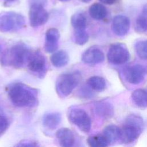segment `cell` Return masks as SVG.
I'll list each match as a JSON object with an SVG mask.
<instances>
[{
    "mask_svg": "<svg viewBox=\"0 0 147 147\" xmlns=\"http://www.w3.org/2000/svg\"><path fill=\"white\" fill-rule=\"evenodd\" d=\"M11 103L18 107H33L38 104V90L26 84L17 82L7 87Z\"/></svg>",
    "mask_w": 147,
    "mask_h": 147,
    "instance_id": "cell-1",
    "label": "cell"
},
{
    "mask_svg": "<svg viewBox=\"0 0 147 147\" xmlns=\"http://www.w3.org/2000/svg\"><path fill=\"white\" fill-rule=\"evenodd\" d=\"M31 51L23 44H17L7 48L2 55V65L12 67L16 69L23 68L27 64Z\"/></svg>",
    "mask_w": 147,
    "mask_h": 147,
    "instance_id": "cell-2",
    "label": "cell"
},
{
    "mask_svg": "<svg viewBox=\"0 0 147 147\" xmlns=\"http://www.w3.org/2000/svg\"><path fill=\"white\" fill-rule=\"evenodd\" d=\"M144 128L142 118L137 115H130L126 119L120 128V141L123 144H131L136 141Z\"/></svg>",
    "mask_w": 147,
    "mask_h": 147,
    "instance_id": "cell-3",
    "label": "cell"
},
{
    "mask_svg": "<svg viewBox=\"0 0 147 147\" xmlns=\"http://www.w3.org/2000/svg\"><path fill=\"white\" fill-rule=\"evenodd\" d=\"M80 80V75L77 72L63 74L57 79L56 91L61 98L67 97L70 95Z\"/></svg>",
    "mask_w": 147,
    "mask_h": 147,
    "instance_id": "cell-4",
    "label": "cell"
},
{
    "mask_svg": "<svg viewBox=\"0 0 147 147\" xmlns=\"http://www.w3.org/2000/svg\"><path fill=\"white\" fill-rule=\"evenodd\" d=\"M24 16L14 11L0 13V32H12L20 30L25 25Z\"/></svg>",
    "mask_w": 147,
    "mask_h": 147,
    "instance_id": "cell-5",
    "label": "cell"
},
{
    "mask_svg": "<svg viewBox=\"0 0 147 147\" xmlns=\"http://www.w3.org/2000/svg\"><path fill=\"white\" fill-rule=\"evenodd\" d=\"M26 64L32 74L40 79L44 78L47 72V61L40 50L31 51Z\"/></svg>",
    "mask_w": 147,
    "mask_h": 147,
    "instance_id": "cell-6",
    "label": "cell"
},
{
    "mask_svg": "<svg viewBox=\"0 0 147 147\" xmlns=\"http://www.w3.org/2000/svg\"><path fill=\"white\" fill-rule=\"evenodd\" d=\"M68 121L77 126L82 132L87 133L91 127L90 117L84 110L78 107H71L67 112Z\"/></svg>",
    "mask_w": 147,
    "mask_h": 147,
    "instance_id": "cell-7",
    "label": "cell"
},
{
    "mask_svg": "<svg viewBox=\"0 0 147 147\" xmlns=\"http://www.w3.org/2000/svg\"><path fill=\"white\" fill-rule=\"evenodd\" d=\"M107 57L110 63L119 65L127 62L129 59L130 55L127 48L124 44L115 43L109 47Z\"/></svg>",
    "mask_w": 147,
    "mask_h": 147,
    "instance_id": "cell-8",
    "label": "cell"
},
{
    "mask_svg": "<svg viewBox=\"0 0 147 147\" xmlns=\"http://www.w3.org/2000/svg\"><path fill=\"white\" fill-rule=\"evenodd\" d=\"M44 7V6L40 5H30L29 19L31 26L33 28L38 27L47 22L49 14Z\"/></svg>",
    "mask_w": 147,
    "mask_h": 147,
    "instance_id": "cell-9",
    "label": "cell"
},
{
    "mask_svg": "<svg viewBox=\"0 0 147 147\" xmlns=\"http://www.w3.org/2000/svg\"><path fill=\"white\" fill-rule=\"evenodd\" d=\"M146 74L145 67L140 64H134L126 67L123 70L126 80L132 84H138L144 79Z\"/></svg>",
    "mask_w": 147,
    "mask_h": 147,
    "instance_id": "cell-10",
    "label": "cell"
},
{
    "mask_svg": "<svg viewBox=\"0 0 147 147\" xmlns=\"http://www.w3.org/2000/svg\"><path fill=\"white\" fill-rule=\"evenodd\" d=\"M105 55L99 48L92 46L86 49L82 55V60L87 64H96L103 62Z\"/></svg>",
    "mask_w": 147,
    "mask_h": 147,
    "instance_id": "cell-11",
    "label": "cell"
},
{
    "mask_svg": "<svg viewBox=\"0 0 147 147\" xmlns=\"http://www.w3.org/2000/svg\"><path fill=\"white\" fill-rule=\"evenodd\" d=\"M130 26L129 18L124 15L115 16L112 22V30L118 36H124L129 32Z\"/></svg>",
    "mask_w": 147,
    "mask_h": 147,
    "instance_id": "cell-12",
    "label": "cell"
},
{
    "mask_svg": "<svg viewBox=\"0 0 147 147\" xmlns=\"http://www.w3.org/2000/svg\"><path fill=\"white\" fill-rule=\"evenodd\" d=\"M60 33L56 28L48 29L45 33L44 50L47 53H53L58 48Z\"/></svg>",
    "mask_w": 147,
    "mask_h": 147,
    "instance_id": "cell-13",
    "label": "cell"
},
{
    "mask_svg": "<svg viewBox=\"0 0 147 147\" xmlns=\"http://www.w3.org/2000/svg\"><path fill=\"white\" fill-rule=\"evenodd\" d=\"M56 137L60 146L69 147L74 145L75 139L73 132L68 128L63 127L56 132Z\"/></svg>",
    "mask_w": 147,
    "mask_h": 147,
    "instance_id": "cell-14",
    "label": "cell"
},
{
    "mask_svg": "<svg viewBox=\"0 0 147 147\" xmlns=\"http://www.w3.org/2000/svg\"><path fill=\"white\" fill-rule=\"evenodd\" d=\"M61 116L59 113L50 112L45 114L42 118L43 125L49 130L55 129L60 123Z\"/></svg>",
    "mask_w": 147,
    "mask_h": 147,
    "instance_id": "cell-15",
    "label": "cell"
},
{
    "mask_svg": "<svg viewBox=\"0 0 147 147\" xmlns=\"http://www.w3.org/2000/svg\"><path fill=\"white\" fill-rule=\"evenodd\" d=\"M96 114L104 119L111 118L114 114L113 105L108 102H100L95 105Z\"/></svg>",
    "mask_w": 147,
    "mask_h": 147,
    "instance_id": "cell-16",
    "label": "cell"
},
{
    "mask_svg": "<svg viewBox=\"0 0 147 147\" xmlns=\"http://www.w3.org/2000/svg\"><path fill=\"white\" fill-rule=\"evenodd\" d=\"M103 134L107 139L109 145L120 141V128L116 125H110L105 127Z\"/></svg>",
    "mask_w": 147,
    "mask_h": 147,
    "instance_id": "cell-17",
    "label": "cell"
},
{
    "mask_svg": "<svg viewBox=\"0 0 147 147\" xmlns=\"http://www.w3.org/2000/svg\"><path fill=\"white\" fill-rule=\"evenodd\" d=\"M51 61L53 66L60 68L67 65L69 61L68 53L63 50L55 51L50 57Z\"/></svg>",
    "mask_w": 147,
    "mask_h": 147,
    "instance_id": "cell-18",
    "label": "cell"
},
{
    "mask_svg": "<svg viewBox=\"0 0 147 147\" xmlns=\"http://www.w3.org/2000/svg\"><path fill=\"white\" fill-rule=\"evenodd\" d=\"M88 11L90 16L96 20H103L107 14L106 8L99 3H95L91 5Z\"/></svg>",
    "mask_w": 147,
    "mask_h": 147,
    "instance_id": "cell-19",
    "label": "cell"
},
{
    "mask_svg": "<svg viewBox=\"0 0 147 147\" xmlns=\"http://www.w3.org/2000/svg\"><path fill=\"white\" fill-rule=\"evenodd\" d=\"M131 99L137 107L140 108L147 107V91L143 89H137L131 94Z\"/></svg>",
    "mask_w": 147,
    "mask_h": 147,
    "instance_id": "cell-20",
    "label": "cell"
},
{
    "mask_svg": "<svg viewBox=\"0 0 147 147\" xmlns=\"http://www.w3.org/2000/svg\"><path fill=\"white\" fill-rule=\"evenodd\" d=\"M135 29L141 33L147 32V3L143 6L141 13L136 19Z\"/></svg>",
    "mask_w": 147,
    "mask_h": 147,
    "instance_id": "cell-21",
    "label": "cell"
},
{
    "mask_svg": "<svg viewBox=\"0 0 147 147\" xmlns=\"http://www.w3.org/2000/svg\"><path fill=\"white\" fill-rule=\"evenodd\" d=\"M71 23L74 30H84L87 26V18L82 13L74 14L71 18Z\"/></svg>",
    "mask_w": 147,
    "mask_h": 147,
    "instance_id": "cell-22",
    "label": "cell"
},
{
    "mask_svg": "<svg viewBox=\"0 0 147 147\" xmlns=\"http://www.w3.org/2000/svg\"><path fill=\"white\" fill-rule=\"evenodd\" d=\"M88 86L94 91H102L106 88V81L102 77L99 76H91L87 81Z\"/></svg>",
    "mask_w": 147,
    "mask_h": 147,
    "instance_id": "cell-23",
    "label": "cell"
},
{
    "mask_svg": "<svg viewBox=\"0 0 147 147\" xmlns=\"http://www.w3.org/2000/svg\"><path fill=\"white\" fill-rule=\"evenodd\" d=\"M87 142L91 147H105L109 145L107 139L103 134L89 137L87 140Z\"/></svg>",
    "mask_w": 147,
    "mask_h": 147,
    "instance_id": "cell-24",
    "label": "cell"
},
{
    "mask_svg": "<svg viewBox=\"0 0 147 147\" xmlns=\"http://www.w3.org/2000/svg\"><path fill=\"white\" fill-rule=\"evenodd\" d=\"M134 48L137 56L142 60H147V40H139L135 44Z\"/></svg>",
    "mask_w": 147,
    "mask_h": 147,
    "instance_id": "cell-25",
    "label": "cell"
},
{
    "mask_svg": "<svg viewBox=\"0 0 147 147\" xmlns=\"http://www.w3.org/2000/svg\"><path fill=\"white\" fill-rule=\"evenodd\" d=\"M74 41L76 44L82 45L88 41L89 36L86 29L74 30Z\"/></svg>",
    "mask_w": 147,
    "mask_h": 147,
    "instance_id": "cell-26",
    "label": "cell"
},
{
    "mask_svg": "<svg viewBox=\"0 0 147 147\" xmlns=\"http://www.w3.org/2000/svg\"><path fill=\"white\" fill-rule=\"evenodd\" d=\"M9 126L8 119L3 115H0V137H1L7 130Z\"/></svg>",
    "mask_w": 147,
    "mask_h": 147,
    "instance_id": "cell-27",
    "label": "cell"
},
{
    "mask_svg": "<svg viewBox=\"0 0 147 147\" xmlns=\"http://www.w3.org/2000/svg\"><path fill=\"white\" fill-rule=\"evenodd\" d=\"M17 146H37L38 145L36 142L29 141V140H24L20 141L17 145Z\"/></svg>",
    "mask_w": 147,
    "mask_h": 147,
    "instance_id": "cell-28",
    "label": "cell"
},
{
    "mask_svg": "<svg viewBox=\"0 0 147 147\" xmlns=\"http://www.w3.org/2000/svg\"><path fill=\"white\" fill-rule=\"evenodd\" d=\"M48 0H29V5H40L45 6L47 3Z\"/></svg>",
    "mask_w": 147,
    "mask_h": 147,
    "instance_id": "cell-29",
    "label": "cell"
},
{
    "mask_svg": "<svg viewBox=\"0 0 147 147\" xmlns=\"http://www.w3.org/2000/svg\"><path fill=\"white\" fill-rule=\"evenodd\" d=\"M100 2L106 5H113L115 3L117 0H99Z\"/></svg>",
    "mask_w": 147,
    "mask_h": 147,
    "instance_id": "cell-30",
    "label": "cell"
},
{
    "mask_svg": "<svg viewBox=\"0 0 147 147\" xmlns=\"http://www.w3.org/2000/svg\"><path fill=\"white\" fill-rule=\"evenodd\" d=\"M4 2L6 3H11V2H14L16 0H3Z\"/></svg>",
    "mask_w": 147,
    "mask_h": 147,
    "instance_id": "cell-31",
    "label": "cell"
},
{
    "mask_svg": "<svg viewBox=\"0 0 147 147\" xmlns=\"http://www.w3.org/2000/svg\"><path fill=\"white\" fill-rule=\"evenodd\" d=\"M79 1L82 2H83V3H89L92 0H79Z\"/></svg>",
    "mask_w": 147,
    "mask_h": 147,
    "instance_id": "cell-32",
    "label": "cell"
},
{
    "mask_svg": "<svg viewBox=\"0 0 147 147\" xmlns=\"http://www.w3.org/2000/svg\"><path fill=\"white\" fill-rule=\"evenodd\" d=\"M59 1H61V2H66V1H69V0H59Z\"/></svg>",
    "mask_w": 147,
    "mask_h": 147,
    "instance_id": "cell-33",
    "label": "cell"
},
{
    "mask_svg": "<svg viewBox=\"0 0 147 147\" xmlns=\"http://www.w3.org/2000/svg\"><path fill=\"white\" fill-rule=\"evenodd\" d=\"M145 68H146V74H147V66L145 67Z\"/></svg>",
    "mask_w": 147,
    "mask_h": 147,
    "instance_id": "cell-34",
    "label": "cell"
},
{
    "mask_svg": "<svg viewBox=\"0 0 147 147\" xmlns=\"http://www.w3.org/2000/svg\"><path fill=\"white\" fill-rule=\"evenodd\" d=\"M1 45H0V53H1Z\"/></svg>",
    "mask_w": 147,
    "mask_h": 147,
    "instance_id": "cell-35",
    "label": "cell"
}]
</instances>
